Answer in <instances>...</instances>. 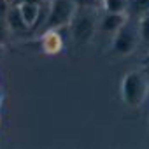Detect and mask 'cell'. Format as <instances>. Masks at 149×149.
I'll return each instance as SVG.
<instances>
[{
    "mask_svg": "<svg viewBox=\"0 0 149 149\" xmlns=\"http://www.w3.org/2000/svg\"><path fill=\"white\" fill-rule=\"evenodd\" d=\"M149 93V81L140 70H132L121 81V98L128 107H139L144 104Z\"/></svg>",
    "mask_w": 149,
    "mask_h": 149,
    "instance_id": "cell-1",
    "label": "cell"
},
{
    "mask_svg": "<svg viewBox=\"0 0 149 149\" xmlns=\"http://www.w3.org/2000/svg\"><path fill=\"white\" fill-rule=\"evenodd\" d=\"M76 2L74 0H53L49 6V14L46 19L47 30H60L72 23L76 18Z\"/></svg>",
    "mask_w": 149,
    "mask_h": 149,
    "instance_id": "cell-2",
    "label": "cell"
},
{
    "mask_svg": "<svg viewBox=\"0 0 149 149\" xmlns=\"http://www.w3.org/2000/svg\"><path fill=\"white\" fill-rule=\"evenodd\" d=\"M140 40V33H139V23H132V21H125L116 32H114V42L112 47L116 53L119 54H130L135 51L137 44Z\"/></svg>",
    "mask_w": 149,
    "mask_h": 149,
    "instance_id": "cell-3",
    "label": "cell"
},
{
    "mask_svg": "<svg viewBox=\"0 0 149 149\" xmlns=\"http://www.w3.org/2000/svg\"><path fill=\"white\" fill-rule=\"evenodd\" d=\"M74 26H72V37L77 44H86L91 40L93 33H95V18L88 13L79 14L77 18L72 19Z\"/></svg>",
    "mask_w": 149,
    "mask_h": 149,
    "instance_id": "cell-4",
    "label": "cell"
},
{
    "mask_svg": "<svg viewBox=\"0 0 149 149\" xmlns=\"http://www.w3.org/2000/svg\"><path fill=\"white\" fill-rule=\"evenodd\" d=\"M40 47L46 54H58L63 49V39L58 30H46L40 37Z\"/></svg>",
    "mask_w": 149,
    "mask_h": 149,
    "instance_id": "cell-5",
    "label": "cell"
},
{
    "mask_svg": "<svg viewBox=\"0 0 149 149\" xmlns=\"http://www.w3.org/2000/svg\"><path fill=\"white\" fill-rule=\"evenodd\" d=\"M21 18L28 28L37 26L39 18H40V4H32V2H19L18 4Z\"/></svg>",
    "mask_w": 149,
    "mask_h": 149,
    "instance_id": "cell-6",
    "label": "cell"
},
{
    "mask_svg": "<svg viewBox=\"0 0 149 149\" xmlns=\"http://www.w3.org/2000/svg\"><path fill=\"white\" fill-rule=\"evenodd\" d=\"M6 23H7V28L13 30V32H25V30H28V26L25 25V21L21 18V13H19L18 4L9 6L7 14H6Z\"/></svg>",
    "mask_w": 149,
    "mask_h": 149,
    "instance_id": "cell-7",
    "label": "cell"
},
{
    "mask_svg": "<svg viewBox=\"0 0 149 149\" xmlns=\"http://www.w3.org/2000/svg\"><path fill=\"white\" fill-rule=\"evenodd\" d=\"M126 14L125 13H107L102 19V32L107 33H114L125 21H126Z\"/></svg>",
    "mask_w": 149,
    "mask_h": 149,
    "instance_id": "cell-8",
    "label": "cell"
},
{
    "mask_svg": "<svg viewBox=\"0 0 149 149\" xmlns=\"http://www.w3.org/2000/svg\"><path fill=\"white\" fill-rule=\"evenodd\" d=\"M105 13H126L128 0H104Z\"/></svg>",
    "mask_w": 149,
    "mask_h": 149,
    "instance_id": "cell-9",
    "label": "cell"
},
{
    "mask_svg": "<svg viewBox=\"0 0 149 149\" xmlns=\"http://www.w3.org/2000/svg\"><path fill=\"white\" fill-rule=\"evenodd\" d=\"M139 33L144 42L149 44V13H146L139 21Z\"/></svg>",
    "mask_w": 149,
    "mask_h": 149,
    "instance_id": "cell-10",
    "label": "cell"
},
{
    "mask_svg": "<svg viewBox=\"0 0 149 149\" xmlns=\"http://www.w3.org/2000/svg\"><path fill=\"white\" fill-rule=\"evenodd\" d=\"M132 6L139 11V13H149V0H132Z\"/></svg>",
    "mask_w": 149,
    "mask_h": 149,
    "instance_id": "cell-11",
    "label": "cell"
},
{
    "mask_svg": "<svg viewBox=\"0 0 149 149\" xmlns=\"http://www.w3.org/2000/svg\"><path fill=\"white\" fill-rule=\"evenodd\" d=\"M7 23H6V19H0V44H4L6 42V39H7Z\"/></svg>",
    "mask_w": 149,
    "mask_h": 149,
    "instance_id": "cell-12",
    "label": "cell"
},
{
    "mask_svg": "<svg viewBox=\"0 0 149 149\" xmlns=\"http://www.w3.org/2000/svg\"><path fill=\"white\" fill-rule=\"evenodd\" d=\"M7 0H0V19H6V14H7Z\"/></svg>",
    "mask_w": 149,
    "mask_h": 149,
    "instance_id": "cell-13",
    "label": "cell"
},
{
    "mask_svg": "<svg viewBox=\"0 0 149 149\" xmlns=\"http://www.w3.org/2000/svg\"><path fill=\"white\" fill-rule=\"evenodd\" d=\"M21 2H32V4H40V6H42L46 0H21Z\"/></svg>",
    "mask_w": 149,
    "mask_h": 149,
    "instance_id": "cell-14",
    "label": "cell"
},
{
    "mask_svg": "<svg viewBox=\"0 0 149 149\" xmlns=\"http://www.w3.org/2000/svg\"><path fill=\"white\" fill-rule=\"evenodd\" d=\"M147 61H149V56H147Z\"/></svg>",
    "mask_w": 149,
    "mask_h": 149,
    "instance_id": "cell-15",
    "label": "cell"
}]
</instances>
